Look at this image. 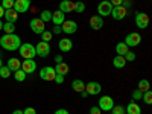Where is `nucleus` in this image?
Instances as JSON below:
<instances>
[{
  "instance_id": "obj_1",
  "label": "nucleus",
  "mask_w": 152,
  "mask_h": 114,
  "mask_svg": "<svg viewBox=\"0 0 152 114\" xmlns=\"http://www.w3.org/2000/svg\"><path fill=\"white\" fill-rule=\"evenodd\" d=\"M0 46L5 50L14 52V50H18V47L21 46V41H20L18 35H15V34H5L0 38Z\"/></svg>"
},
{
  "instance_id": "obj_2",
  "label": "nucleus",
  "mask_w": 152,
  "mask_h": 114,
  "mask_svg": "<svg viewBox=\"0 0 152 114\" xmlns=\"http://www.w3.org/2000/svg\"><path fill=\"white\" fill-rule=\"evenodd\" d=\"M18 52H20L21 58H24V59H32V58L37 55L35 47H34V44H31V43H24V44H21V46L18 47Z\"/></svg>"
},
{
  "instance_id": "obj_3",
  "label": "nucleus",
  "mask_w": 152,
  "mask_h": 114,
  "mask_svg": "<svg viewBox=\"0 0 152 114\" xmlns=\"http://www.w3.org/2000/svg\"><path fill=\"white\" fill-rule=\"evenodd\" d=\"M128 47H135L142 43V35L140 34H137V32H131L125 37V41H123Z\"/></svg>"
},
{
  "instance_id": "obj_4",
  "label": "nucleus",
  "mask_w": 152,
  "mask_h": 114,
  "mask_svg": "<svg viewBox=\"0 0 152 114\" xmlns=\"http://www.w3.org/2000/svg\"><path fill=\"white\" fill-rule=\"evenodd\" d=\"M55 76H56V72L53 67H50V66H46L40 70V78L43 81H49V82H52L55 79Z\"/></svg>"
},
{
  "instance_id": "obj_5",
  "label": "nucleus",
  "mask_w": 152,
  "mask_h": 114,
  "mask_svg": "<svg viewBox=\"0 0 152 114\" xmlns=\"http://www.w3.org/2000/svg\"><path fill=\"white\" fill-rule=\"evenodd\" d=\"M111 9H113V5L108 2V0H104L97 5V15L100 17H108L111 15Z\"/></svg>"
},
{
  "instance_id": "obj_6",
  "label": "nucleus",
  "mask_w": 152,
  "mask_h": 114,
  "mask_svg": "<svg viewBox=\"0 0 152 114\" xmlns=\"http://www.w3.org/2000/svg\"><path fill=\"white\" fill-rule=\"evenodd\" d=\"M135 24L138 29H146L149 26V15L145 12H137L135 14Z\"/></svg>"
},
{
  "instance_id": "obj_7",
  "label": "nucleus",
  "mask_w": 152,
  "mask_h": 114,
  "mask_svg": "<svg viewBox=\"0 0 152 114\" xmlns=\"http://www.w3.org/2000/svg\"><path fill=\"white\" fill-rule=\"evenodd\" d=\"M35 52H37V55H40L41 58L49 56L50 55V44L46 43V41H40L35 46Z\"/></svg>"
},
{
  "instance_id": "obj_8",
  "label": "nucleus",
  "mask_w": 152,
  "mask_h": 114,
  "mask_svg": "<svg viewBox=\"0 0 152 114\" xmlns=\"http://www.w3.org/2000/svg\"><path fill=\"white\" fill-rule=\"evenodd\" d=\"M29 26H31V29L34 31V34H40V35H41V34L46 31V23L41 21L40 18H32L31 23H29Z\"/></svg>"
},
{
  "instance_id": "obj_9",
  "label": "nucleus",
  "mask_w": 152,
  "mask_h": 114,
  "mask_svg": "<svg viewBox=\"0 0 152 114\" xmlns=\"http://www.w3.org/2000/svg\"><path fill=\"white\" fill-rule=\"evenodd\" d=\"M61 29L64 34H75L76 31H78V23H76L75 20H64V23L61 24Z\"/></svg>"
},
{
  "instance_id": "obj_10",
  "label": "nucleus",
  "mask_w": 152,
  "mask_h": 114,
  "mask_svg": "<svg viewBox=\"0 0 152 114\" xmlns=\"http://www.w3.org/2000/svg\"><path fill=\"white\" fill-rule=\"evenodd\" d=\"M126 12H128V9L123 8L122 5H120V6H113V9H111V17L116 20V21H119V20H123V18L126 17Z\"/></svg>"
},
{
  "instance_id": "obj_11",
  "label": "nucleus",
  "mask_w": 152,
  "mask_h": 114,
  "mask_svg": "<svg viewBox=\"0 0 152 114\" xmlns=\"http://www.w3.org/2000/svg\"><path fill=\"white\" fill-rule=\"evenodd\" d=\"M102 111H111V108L114 107V100L110 96H102L99 99V105H97Z\"/></svg>"
},
{
  "instance_id": "obj_12",
  "label": "nucleus",
  "mask_w": 152,
  "mask_h": 114,
  "mask_svg": "<svg viewBox=\"0 0 152 114\" xmlns=\"http://www.w3.org/2000/svg\"><path fill=\"white\" fill-rule=\"evenodd\" d=\"M14 9H15L17 12H21V14L28 12V11L31 9V0H15Z\"/></svg>"
},
{
  "instance_id": "obj_13",
  "label": "nucleus",
  "mask_w": 152,
  "mask_h": 114,
  "mask_svg": "<svg viewBox=\"0 0 152 114\" xmlns=\"http://www.w3.org/2000/svg\"><path fill=\"white\" fill-rule=\"evenodd\" d=\"M85 91L88 93V96L90 94H99L100 91H102V85H100L99 82H94V81L87 82L85 84Z\"/></svg>"
},
{
  "instance_id": "obj_14",
  "label": "nucleus",
  "mask_w": 152,
  "mask_h": 114,
  "mask_svg": "<svg viewBox=\"0 0 152 114\" xmlns=\"http://www.w3.org/2000/svg\"><path fill=\"white\" fill-rule=\"evenodd\" d=\"M21 70L26 73V75L34 73V72L37 70V62H35L34 59H24L23 64H21Z\"/></svg>"
},
{
  "instance_id": "obj_15",
  "label": "nucleus",
  "mask_w": 152,
  "mask_h": 114,
  "mask_svg": "<svg viewBox=\"0 0 152 114\" xmlns=\"http://www.w3.org/2000/svg\"><path fill=\"white\" fill-rule=\"evenodd\" d=\"M64 20H66V14L62 11H59V9H56L55 12H52V21L55 26H61L62 23H64Z\"/></svg>"
},
{
  "instance_id": "obj_16",
  "label": "nucleus",
  "mask_w": 152,
  "mask_h": 114,
  "mask_svg": "<svg viewBox=\"0 0 152 114\" xmlns=\"http://www.w3.org/2000/svg\"><path fill=\"white\" fill-rule=\"evenodd\" d=\"M90 28L93 31H99V29H102L104 28V17H100V15H93L90 18Z\"/></svg>"
},
{
  "instance_id": "obj_17",
  "label": "nucleus",
  "mask_w": 152,
  "mask_h": 114,
  "mask_svg": "<svg viewBox=\"0 0 152 114\" xmlns=\"http://www.w3.org/2000/svg\"><path fill=\"white\" fill-rule=\"evenodd\" d=\"M125 113H126V114H142V108H140V105H138L135 100H134V102H129L128 105L125 107Z\"/></svg>"
},
{
  "instance_id": "obj_18",
  "label": "nucleus",
  "mask_w": 152,
  "mask_h": 114,
  "mask_svg": "<svg viewBox=\"0 0 152 114\" xmlns=\"http://www.w3.org/2000/svg\"><path fill=\"white\" fill-rule=\"evenodd\" d=\"M58 47H59L61 52H70L72 47H73V43H72L70 38H62V40H59V43H58Z\"/></svg>"
},
{
  "instance_id": "obj_19",
  "label": "nucleus",
  "mask_w": 152,
  "mask_h": 114,
  "mask_svg": "<svg viewBox=\"0 0 152 114\" xmlns=\"http://www.w3.org/2000/svg\"><path fill=\"white\" fill-rule=\"evenodd\" d=\"M59 11H62L66 14V12H73L75 11V2L72 0H62L59 3Z\"/></svg>"
},
{
  "instance_id": "obj_20",
  "label": "nucleus",
  "mask_w": 152,
  "mask_h": 114,
  "mask_svg": "<svg viewBox=\"0 0 152 114\" xmlns=\"http://www.w3.org/2000/svg\"><path fill=\"white\" fill-rule=\"evenodd\" d=\"M53 69H55L56 75H61V76H66V75L69 73V70H70L69 64H66L64 61H62V62H58V64H56V66H55Z\"/></svg>"
},
{
  "instance_id": "obj_21",
  "label": "nucleus",
  "mask_w": 152,
  "mask_h": 114,
  "mask_svg": "<svg viewBox=\"0 0 152 114\" xmlns=\"http://www.w3.org/2000/svg\"><path fill=\"white\" fill-rule=\"evenodd\" d=\"M5 18H6V21H9V23H14V21H17V18H18V12L12 8V9H5V15H3Z\"/></svg>"
},
{
  "instance_id": "obj_22",
  "label": "nucleus",
  "mask_w": 152,
  "mask_h": 114,
  "mask_svg": "<svg viewBox=\"0 0 152 114\" xmlns=\"http://www.w3.org/2000/svg\"><path fill=\"white\" fill-rule=\"evenodd\" d=\"M8 69H9L11 72H15V70L21 69L20 59H18V58H9V59H8Z\"/></svg>"
},
{
  "instance_id": "obj_23",
  "label": "nucleus",
  "mask_w": 152,
  "mask_h": 114,
  "mask_svg": "<svg viewBox=\"0 0 152 114\" xmlns=\"http://www.w3.org/2000/svg\"><path fill=\"white\" fill-rule=\"evenodd\" d=\"M72 88L78 93H82V91H85V82H82L81 79H75L72 82Z\"/></svg>"
},
{
  "instance_id": "obj_24",
  "label": "nucleus",
  "mask_w": 152,
  "mask_h": 114,
  "mask_svg": "<svg viewBox=\"0 0 152 114\" xmlns=\"http://www.w3.org/2000/svg\"><path fill=\"white\" fill-rule=\"evenodd\" d=\"M125 64H126V59L122 55H117L116 58H113V66L116 67V69H123Z\"/></svg>"
},
{
  "instance_id": "obj_25",
  "label": "nucleus",
  "mask_w": 152,
  "mask_h": 114,
  "mask_svg": "<svg viewBox=\"0 0 152 114\" xmlns=\"http://www.w3.org/2000/svg\"><path fill=\"white\" fill-rule=\"evenodd\" d=\"M128 50H129V47L126 46V44H125L123 41H122V43H117V44H116V52H117V55H122V56H123V55H125L126 52H128Z\"/></svg>"
},
{
  "instance_id": "obj_26",
  "label": "nucleus",
  "mask_w": 152,
  "mask_h": 114,
  "mask_svg": "<svg viewBox=\"0 0 152 114\" xmlns=\"http://www.w3.org/2000/svg\"><path fill=\"white\" fill-rule=\"evenodd\" d=\"M2 31H5V34H14L15 32V24L14 23H9V21H5Z\"/></svg>"
},
{
  "instance_id": "obj_27",
  "label": "nucleus",
  "mask_w": 152,
  "mask_h": 114,
  "mask_svg": "<svg viewBox=\"0 0 152 114\" xmlns=\"http://www.w3.org/2000/svg\"><path fill=\"white\" fill-rule=\"evenodd\" d=\"M138 90H140L142 93L151 90V84H149V81H148V79H142L140 82H138Z\"/></svg>"
},
{
  "instance_id": "obj_28",
  "label": "nucleus",
  "mask_w": 152,
  "mask_h": 114,
  "mask_svg": "<svg viewBox=\"0 0 152 114\" xmlns=\"http://www.w3.org/2000/svg\"><path fill=\"white\" fill-rule=\"evenodd\" d=\"M40 20L41 21H44V23H47V21H50L52 20V12H50L49 9H44L41 14H40Z\"/></svg>"
},
{
  "instance_id": "obj_29",
  "label": "nucleus",
  "mask_w": 152,
  "mask_h": 114,
  "mask_svg": "<svg viewBox=\"0 0 152 114\" xmlns=\"http://www.w3.org/2000/svg\"><path fill=\"white\" fill-rule=\"evenodd\" d=\"M14 76H15V79H17L18 82H23L24 79H26V73H24L21 69L15 70V72H14Z\"/></svg>"
},
{
  "instance_id": "obj_30",
  "label": "nucleus",
  "mask_w": 152,
  "mask_h": 114,
  "mask_svg": "<svg viewBox=\"0 0 152 114\" xmlns=\"http://www.w3.org/2000/svg\"><path fill=\"white\" fill-rule=\"evenodd\" d=\"M9 76H11V70L8 69V66H2V67H0V78L6 79V78H9Z\"/></svg>"
},
{
  "instance_id": "obj_31",
  "label": "nucleus",
  "mask_w": 152,
  "mask_h": 114,
  "mask_svg": "<svg viewBox=\"0 0 152 114\" xmlns=\"http://www.w3.org/2000/svg\"><path fill=\"white\" fill-rule=\"evenodd\" d=\"M142 99L145 100V104H146V105H151V104H152V91H151V90L145 91L143 96H142Z\"/></svg>"
},
{
  "instance_id": "obj_32",
  "label": "nucleus",
  "mask_w": 152,
  "mask_h": 114,
  "mask_svg": "<svg viewBox=\"0 0 152 114\" xmlns=\"http://www.w3.org/2000/svg\"><path fill=\"white\" fill-rule=\"evenodd\" d=\"M111 114H126V113H125V107L114 104V107L111 108Z\"/></svg>"
},
{
  "instance_id": "obj_33",
  "label": "nucleus",
  "mask_w": 152,
  "mask_h": 114,
  "mask_svg": "<svg viewBox=\"0 0 152 114\" xmlns=\"http://www.w3.org/2000/svg\"><path fill=\"white\" fill-rule=\"evenodd\" d=\"M53 38V34L49 32V31H44L41 34V41H46V43H50V40Z\"/></svg>"
},
{
  "instance_id": "obj_34",
  "label": "nucleus",
  "mask_w": 152,
  "mask_h": 114,
  "mask_svg": "<svg viewBox=\"0 0 152 114\" xmlns=\"http://www.w3.org/2000/svg\"><path fill=\"white\" fill-rule=\"evenodd\" d=\"M14 3H15V0H2V5L3 6V9H12L14 8Z\"/></svg>"
},
{
  "instance_id": "obj_35",
  "label": "nucleus",
  "mask_w": 152,
  "mask_h": 114,
  "mask_svg": "<svg viewBox=\"0 0 152 114\" xmlns=\"http://www.w3.org/2000/svg\"><path fill=\"white\" fill-rule=\"evenodd\" d=\"M84 11H85V3H82V2H75V12H79V14H82Z\"/></svg>"
},
{
  "instance_id": "obj_36",
  "label": "nucleus",
  "mask_w": 152,
  "mask_h": 114,
  "mask_svg": "<svg viewBox=\"0 0 152 114\" xmlns=\"http://www.w3.org/2000/svg\"><path fill=\"white\" fill-rule=\"evenodd\" d=\"M123 58H125L126 61H134V59H135V53H134V52H131V50H128V52H126V53L123 55Z\"/></svg>"
},
{
  "instance_id": "obj_37",
  "label": "nucleus",
  "mask_w": 152,
  "mask_h": 114,
  "mask_svg": "<svg viewBox=\"0 0 152 114\" xmlns=\"http://www.w3.org/2000/svg\"><path fill=\"white\" fill-rule=\"evenodd\" d=\"M142 96H143V93H142L140 90H138V88L132 91V99H134V100H140V99H142Z\"/></svg>"
},
{
  "instance_id": "obj_38",
  "label": "nucleus",
  "mask_w": 152,
  "mask_h": 114,
  "mask_svg": "<svg viewBox=\"0 0 152 114\" xmlns=\"http://www.w3.org/2000/svg\"><path fill=\"white\" fill-rule=\"evenodd\" d=\"M102 113V110H100L99 107H91L90 108V114H100Z\"/></svg>"
},
{
  "instance_id": "obj_39",
  "label": "nucleus",
  "mask_w": 152,
  "mask_h": 114,
  "mask_svg": "<svg viewBox=\"0 0 152 114\" xmlns=\"http://www.w3.org/2000/svg\"><path fill=\"white\" fill-rule=\"evenodd\" d=\"M53 82H56V84H62V82H64V76L56 75V76H55V79H53Z\"/></svg>"
},
{
  "instance_id": "obj_40",
  "label": "nucleus",
  "mask_w": 152,
  "mask_h": 114,
  "mask_svg": "<svg viewBox=\"0 0 152 114\" xmlns=\"http://www.w3.org/2000/svg\"><path fill=\"white\" fill-rule=\"evenodd\" d=\"M23 114H37V111H35V110H34L32 107H28L26 110L23 111Z\"/></svg>"
},
{
  "instance_id": "obj_41",
  "label": "nucleus",
  "mask_w": 152,
  "mask_h": 114,
  "mask_svg": "<svg viewBox=\"0 0 152 114\" xmlns=\"http://www.w3.org/2000/svg\"><path fill=\"white\" fill-rule=\"evenodd\" d=\"M108 2H110V3L113 5V6H120L123 0H108Z\"/></svg>"
},
{
  "instance_id": "obj_42",
  "label": "nucleus",
  "mask_w": 152,
  "mask_h": 114,
  "mask_svg": "<svg viewBox=\"0 0 152 114\" xmlns=\"http://www.w3.org/2000/svg\"><path fill=\"white\" fill-rule=\"evenodd\" d=\"M131 5H132V3H131V0H123V2H122V6H123V8H126V9H128Z\"/></svg>"
},
{
  "instance_id": "obj_43",
  "label": "nucleus",
  "mask_w": 152,
  "mask_h": 114,
  "mask_svg": "<svg viewBox=\"0 0 152 114\" xmlns=\"http://www.w3.org/2000/svg\"><path fill=\"white\" fill-rule=\"evenodd\" d=\"M61 32H62L61 26H55V28H53V31H52V34H61Z\"/></svg>"
},
{
  "instance_id": "obj_44",
  "label": "nucleus",
  "mask_w": 152,
  "mask_h": 114,
  "mask_svg": "<svg viewBox=\"0 0 152 114\" xmlns=\"http://www.w3.org/2000/svg\"><path fill=\"white\" fill-rule=\"evenodd\" d=\"M55 114H69V111H67V110H64V108H61V110H56V111H55Z\"/></svg>"
},
{
  "instance_id": "obj_45",
  "label": "nucleus",
  "mask_w": 152,
  "mask_h": 114,
  "mask_svg": "<svg viewBox=\"0 0 152 114\" xmlns=\"http://www.w3.org/2000/svg\"><path fill=\"white\" fill-rule=\"evenodd\" d=\"M62 58H64V56H62V55H56L53 59H55V62H56V64H58V62H62Z\"/></svg>"
},
{
  "instance_id": "obj_46",
  "label": "nucleus",
  "mask_w": 152,
  "mask_h": 114,
  "mask_svg": "<svg viewBox=\"0 0 152 114\" xmlns=\"http://www.w3.org/2000/svg\"><path fill=\"white\" fill-rule=\"evenodd\" d=\"M3 15H5V9H3V6H2V5H0V18H2Z\"/></svg>"
},
{
  "instance_id": "obj_47",
  "label": "nucleus",
  "mask_w": 152,
  "mask_h": 114,
  "mask_svg": "<svg viewBox=\"0 0 152 114\" xmlns=\"http://www.w3.org/2000/svg\"><path fill=\"white\" fill-rule=\"evenodd\" d=\"M12 114H23V111H21V110H15V111L12 113Z\"/></svg>"
},
{
  "instance_id": "obj_48",
  "label": "nucleus",
  "mask_w": 152,
  "mask_h": 114,
  "mask_svg": "<svg viewBox=\"0 0 152 114\" xmlns=\"http://www.w3.org/2000/svg\"><path fill=\"white\" fill-rule=\"evenodd\" d=\"M81 94H82V97H88V93H87V91H82Z\"/></svg>"
},
{
  "instance_id": "obj_49",
  "label": "nucleus",
  "mask_w": 152,
  "mask_h": 114,
  "mask_svg": "<svg viewBox=\"0 0 152 114\" xmlns=\"http://www.w3.org/2000/svg\"><path fill=\"white\" fill-rule=\"evenodd\" d=\"M3 29V21H0V31Z\"/></svg>"
},
{
  "instance_id": "obj_50",
  "label": "nucleus",
  "mask_w": 152,
  "mask_h": 114,
  "mask_svg": "<svg viewBox=\"0 0 152 114\" xmlns=\"http://www.w3.org/2000/svg\"><path fill=\"white\" fill-rule=\"evenodd\" d=\"M3 66V62H2V58H0V67H2Z\"/></svg>"
}]
</instances>
